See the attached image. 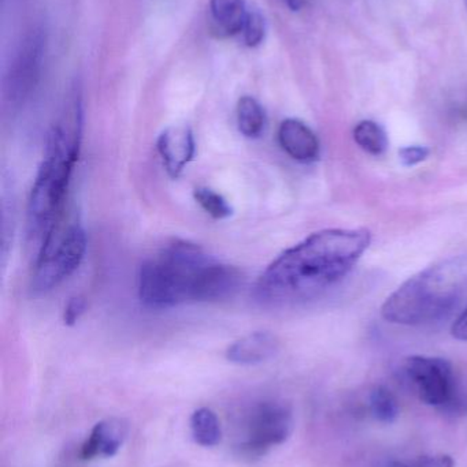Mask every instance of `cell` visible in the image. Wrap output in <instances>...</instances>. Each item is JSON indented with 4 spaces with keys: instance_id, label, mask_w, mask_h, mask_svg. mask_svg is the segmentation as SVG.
<instances>
[{
    "instance_id": "1",
    "label": "cell",
    "mask_w": 467,
    "mask_h": 467,
    "mask_svg": "<svg viewBox=\"0 0 467 467\" xmlns=\"http://www.w3.org/2000/svg\"><path fill=\"white\" fill-rule=\"evenodd\" d=\"M372 242L366 229H329L312 234L280 254L265 269L254 296L269 307L314 301L342 282Z\"/></svg>"
},
{
    "instance_id": "2",
    "label": "cell",
    "mask_w": 467,
    "mask_h": 467,
    "mask_svg": "<svg viewBox=\"0 0 467 467\" xmlns=\"http://www.w3.org/2000/svg\"><path fill=\"white\" fill-rule=\"evenodd\" d=\"M240 283L241 274L235 266L216 260L191 242L175 241L143 264L139 298L150 309H170L229 298Z\"/></svg>"
},
{
    "instance_id": "3",
    "label": "cell",
    "mask_w": 467,
    "mask_h": 467,
    "mask_svg": "<svg viewBox=\"0 0 467 467\" xmlns=\"http://www.w3.org/2000/svg\"><path fill=\"white\" fill-rule=\"evenodd\" d=\"M82 100L79 88L66 99L59 119L47 137L46 152L27 202V238L38 247L65 215L66 197L80 156Z\"/></svg>"
},
{
    "instance_id": "4",
    "label": "cell",
    "mask_w": 467,
    "mask_h": 467,
    "mask_svg": "<svg viewBox=\"0 0 467 467\" xmlns=\"http://www.w3.org/2000/svg\"><path fill=\"white\" fill-rule=\"evenodd\" d=\"M467 296V255L449 258L406 280L381 315L399 326H430L450 317Z\"/></svg>"
},
{
    "instance_id": "5",
    "label": "cell",
    "mask_w": 467,
    "mask_h": 467,
    "mask_svg": "<svg viewBox=\"0 0 467 467\" xmlns=\"http://www.w3.org/2000/svg\"><path fill=\"white\" fill-rule=\"evenodd\" d=\"M55 224L37 249L33 290L47 293L76 272L87 252V235L77 219H65Z\"/></svg>"
},
{
    "instance_id": "6",
    "label": "cell",
    "mask_w": 467,
    "mask_h": 467,
    "mask_svg": "<svg viewBox=\"0 0 467 467\" xmlns=\"http://www.w3.org/2000/svg\"><path fill=\"white\" fill-rule=\"evenodd\" d=\"M402 372L417 397L427 405L450 411L465 408V402L458 392L454 369L447 359L409 357L403 362Z\"/></svg>"
},
{
    "instance_id": "7",
    "label": "cell",
    "mask_w": 467,
    "mask_h": 467,
    "mask_svg": "<svg viewBox=\"0 0 467 467\" xmlns=\"http://www.w3.org/2000/svg\"><path fill=\"white\" fill-rule=\"evenodd\" d=\"M44 49L46 36L38 27L27 32L16 46L3 77V100L10 109L24 106L37 88Z\"/></svg>"
},
{
    "instance_id": "8",
    "label": "cell",
    "mask_w": 467,
    "mask_h": 467,
    "mask_svg": "<svg viewBox=\"0 0 467 467\" xmlns=\"http://www.w3.org/2000/svg\"><path fill=\"white\" fill-rule=\"evenodd\" d=\"M293 430L292 410L284 403H260L249 417L247 438L240 444L244 458L258 460L288 441Z\"/></svg>"
},
{
    "instance_id": "9",
    "label": "cell",
    "mask_w": 467,
    "mask_h": 467,
    "mask_svg": "<svg viewBox=\"0 0 467 467\" xmlns=\"http://www.w3.org/2000/svg\"><path fill=\"white\" fill-rule=\"evenodd\" d=\"M158 152L170 177L177 178L196 152L194 133L188 126H172L158 139Z\"/></svg>"
},
{
    "instance_id": "10",
    "label": "cell",
    "mask_w": 467,
    "mask_h": 467,
    "mask_svg": "<svg viewBox=\"0 0 467 467\" xmlns=\"http://www.w3.org/2000/svg\"><path fill=\"white\" fill-rule=\"evenodd\" d=\"M129 425L122 419H107L98 422L82 444L81 458L84 461L95 458H111L120 451L128 438Z\"/></svg>"
},
{
    "instance_id": "11",
    "label": "cell",
    "mask_w": 467,
    "mask_h": 467,
    "mask_svg": "<svg viewBox=\"0 0 467 467\" xmlns=\"http://www.w3.org/2000/svg\"><path fill=\"white\" fill-rule=\"evenodd\" d=\"M280 147L299 163H313L320 158V141L314 131L299 119H285L279 128Z\"/></svg>"
},
{
    "instance_id": "12",
    "label": "cell",
    "mask_w": 467,
    "mask_h": 467,
    "mask_svg": "<svg viewBox=\"0 0 467 467\" xmlns=\"http://www.w3.org/2000/svg\"><path fill=\"white\" fill-rule=\"evenodd\" d=\"M279 348V339L271 332H252L228 348L227 358L232 364L258 365L273 358Z\"/></svg>"
},
{
    "instance_id": "13",
    "label": "cell",
    "mask_w": 467,
    "mask_h": 467,
    "mask_svg": "<svg viewBox=\"0 0 467 467\" xmlns=\"http://www.w3.org/2000/svg\"><path fill=\"white\" fill-rule=\"evenodd\" d=\"M210 16L214 32L229 37L241 33L249 11L244 0H210Z\"/></svg>"
},
{
    "instance_id": "14",
    "label": "cell",
    "mask_w": 467,
    "mask_h": 467,
    "mask_svg": "<svg viewBox=\"0 0 467 467\" xmlns=\"http://www.w3.org/2000/svg\"><path fill=\"white\" fill-rule=\"evenodd\" d=\"M191 432L195 443L202 447H214L221 441V424L211 409L200 408L194 411Z\"/></svg>"
},
{
    "instance_id": "15",
    "label": "cell",
    "mask_w": 467,
    "mask_h": 467,
    "mask_svg": "<svg viewBox=\"0 0 467 467\" xmlns=\"http://www.w3.org/2000/svg\"><path fill=\"white\" fill-rule=\"evenodd\" d=\"M238 126L247 139H258L265 130V109L251 96H244L238 103Z\"/></svg>"
},
{
    "instance_id": "16",
    "label": "cell",
    "mask_w": 467,
    "mask_h": 467,
    "mask_svg": "<svg viewBox=\"0 0 467 467\" xmlns=\"http://www.w3.org/2000/svg\"><path fill=\"white\" fill-rule=\"evenodd\" d=\"M354 140L369 155L381 156L388 150V136L375 120L359 122L354 129Z\"/></svg>"
},
{
    "instance_id": "17",
    "label": "cell",
    "mask_w": 467,
    "mask_h": 467,
    "mask_svg": "<svg viewBox=\"0 0 467 467\" xmlns=\"http://www.w3.org/2000/svg\"><path fill=\"white\" fill-rule=\"evenodd\" d=\"M369 409L372 416L383 424H392L399 416L397 398L383 386L375 387L370 391Z\"/></svg>"
},
{
    "instance_id": "18",
    "label": "cell",
    "mask_w": 467,
    "mask_h": 467,
    "mask_svg": "<svg viewBox=\"0 0 467 467\" xmlns=\"http://www.w3.org/2000/svg\"><path fill=\"white\" fill-rule=\"evenodd\" d=\"M195 200L206 213L217 221L229 218L233 213L232 207L224 196L217 193L213 189L199 188L195 191Z\"/></svg>"
},
{
    "instance_id": "19",
    "label": "cell",
    "mask_w": 467,
    "mask_h": 467,
    "mask_svg": "<svg viewBox=\"0 0 467 467\" xmlns=\"http://www.w3.org/2000/svg\"><path fill=\"white\" fill-rule=\"evenodd\" d=\"M244 41L249 47H257L265 38L266 24L263 16L258 11H249L243 30Z\"/></svg>"
},
{
    "instance_id": "20",
    "label": "cell",
    "mask_w": 467,
    "mask_h": 467,
    "mask_svg": "<svg viewBox=\"0 0 467 467\" xmlns=\"http://www.w3.org/2000/svg\"><path fill=\"white\" fill-rule=\"evenodd\" d=\"M430 153V148L421 147V145H411V147H405L399 150V158L403 166L413 167L427 161Z\"/></svg>"
},
{
    "instance_id": "21",
    "label": "cell",
    "mask_w": 467,
    "mask_h": 467,
    "mask_svg": "<svg viewBox=\"0 0 467 467\" xmlns=\"http://www.w3.org/2000/svg\"><path fill=\"white\" fill-rule=\"evenodd\" d=\"M85 307H87V304H85L84 298H81V296L71 298L69 304L66 305L65 313H63V320H65L66 326H74L84 315Z\"/></svg>"
},
{
    "instance_id": "22",
    "label": "cell",
    "mask_w": 467,
    "mask_h": 467,
    "mask_svg": "<svg viewBox=\"0 0 467 467\" xmlns=\"http://www.w3.org/2000/svg\"><path fill=\"white\" fill-rule=\"evenodd\" d=\"M416 467H455V462L450 455H424L419 458Z\"/></svg>"
},
{
    "instance_id": "23",
    "label": "cell",
    "mask_w": 467,
    "mask_h": 467,
    "mask_svg": "<svg viewBox=\"0 0 467 467\" xmlns=\"http://www.w3.org/2000/svg\"><path fill=\"white\" fill-rule=\"evenodd\" d=\"M451 332L455 339L467 342V306L466 309L458 316L454 326H452Z\"/></svg>"
},
{
    "instance_id": "24",
    "label": "cell",
    "mask_w": 467,
    "mask_h": 467,
    "mask_svg": "<svg viewBox=\"0 0 467 467\" xmlns=\"http://www.w3.org/2000/svg\"><path fill=\"white\" fill-rule=\"evenodd\" d=\"M388 467H410L406 465V463L399 462V461H394V462L389 463Z\"/></svg>"
}]
</instances>
